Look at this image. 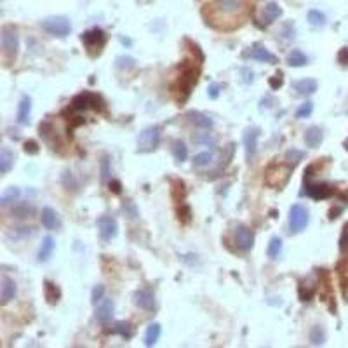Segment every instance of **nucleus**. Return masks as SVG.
Returning a JSON list of instances; mask_svg holds the SVG:
<instances>
[{"instance_id": "8fccbe9b", "label": "nucleus", "mask_w": 348, "mask_h": 348, "mask_svg": "<svg viewBox=\"0 0 348 348\" xmlns=\"http://www.w3.org/2000/svg\"><path fill=\"white\" fill-rule=\"evenodd\" d=\"M338 63L347 66L348 64V47H341L340 53H338Z\"/></svg>"}, {"instance_id": "f03ea898", "label": "nucleus", "mask_w": 348, "mask_h": 348, "mask_svg": "<svg viewBox=\"0 0 348 348\" xmlns=\"http://www.w3.org/2000/svg\"><path fill=\"white\" fill-rule=\"evenodd\" d=\"M292 167L288 166V164H270L265 171V181L267 185L274 186V188H282V186L288 183L289 179V174H291Z\"/></svg>"}, {"instance_id": "9d476101", "label": "nucleus", "mask_w": 348, "mask_h": 348, "mask_svg": "<svg viewBox=\"0 0 348 348\" xmlns=\"http://www.w3.org/2000/svg\"><path fill=\"white\" fill-rule=\"evenodd\" d=\"M98 230L103 240H112V238L117 237L118 233V225L115 221V218L112 216H101L98 218Z\"/></svg>"}, {"instance_id": "c9c22d12", "label": "nucleus", "mask_w": 348, "mask_h": 348, "mask_svg": "<svg viewBox=\"0 0 348 348\" xmlns=\"http://www.w3.org/2000/svg\"><path fill=\"white\" fill-rule=\"evenodd\" d=\"M282 252V238L281 237H272L270 242H268V249H267V254L268 258L272 259H277Z\"/></svg>"}, {"instance_id": "c85d7f7f", "label": "nucleus", "mask_w": 348, "mask_h": 348, "mask_svg": "<svg viewBox=\"0 0 348 348\" xmlns=\"http://www.w3.org/2000/svg\"><path fill=\"white\" fill-rule=\"evenodd\" d=\"M44 294H46V299L49 305H56L61 298V292H59V289H58V286L49 281L44 284Z\"/></svg>"}, {"instance_id": "4be33fe9", "label": "nucleus", "mask_w": 348, "mask_h": 348, "mask_svg": "<svg viewBox=\"0 0 348 348\" xmlns=\"http://www.w3.org/2000/svg\"><path fill=\"white\" fill-rule=\"evenodd\" d=\"M30 114H32V100L28 96H23L18 107V124L26 125L30 122Z\"/></svg>"}, {"instance_id": "1a4fd4ad", "label": "nucleus", "mask_w": 348, "mask_h": 348, "mask_svg": "<svg viewBox=\"0 0 348 348\" xmlns=\"http://www.w3.org/2000/svg\"><path fill=\"white\" fill-rule=\"evenodd\" d=\"M233 242L237 249L240 251H249L254 245V232L245 225H237L233 230Z\"/></svg>"}, {"instance_id": "9b49d317", "label": "nucleus", "mask_w": 348, "mask_h": 348, "mask_svg": "<svg viewBox=\"0 0 348 348\" xmlns=\"http://www.w3.org/2000/svg\"><path fill=\"white\" fill-rule=\"evenodd\" d=\"M197 84V71L193 66H185L181 73V78H179V93H183L181 101H185L186 98L192 93V87Z\"/></svg>"}, {"instance_id": "dca6fc26", "label": "nucleus", "mask_w": 348, "mask_h": 348, "mask_svg": "<svg viewBox=\"0 0 348 348\" xmlns=\"http://www.w3.org/2000/svg\"><path fill=\"white\" fill-rule=\"evenodd\" d=\"M319 87L315 78H301V80H294L292 82V91L299 96H310L313 94Z\"/></svg>"}, {"instance_id": "ddd939ff", "label": "nucleus", "mask_w": 348, "mask_h": 348, "mask_svg": "<svg viewBox=\"0 0 348 348\" xmlns=\"http://www.w3.org/2000/svg\"><path fill=\"white\" fill-rule=\"evenodd\" d=\"M305 193L308 197H312V199L315 200H324V199H329V197H333L334 193V188L329 185H326V183H306L305 186Z\"/></svg>"}, {"instance_id": "aec40b11", "label": "nucleus", "mask_w": 348, "mask_h": 348, "mask_svg": "<svg viewBox=\"0 0 348 348\" xmlns=\"http://www.w3.org/2000/svg\"><path fill=\"white\" fill-rule=\"evenodd\" d=\"M16 296V282L9 277L2 279V288H0V303L7 305L11 299H14Z\"/></svg>"}, {"instance_id": "39448f33", "label": "nucleus", "mask_w": 348, "mask_h": 348, "mask_svg": "<svg viewBox=\"0 0 348 348\" xmlns=\"http://www.w3.org/2000/svg\"><path fill=\"white\" fill-rule=\"evenodd\" d=\"M0 40H2V51L7 59H14L19 51V37L14 26L5 25L0 30Z\"/></svg>"}, {"instance_id": "a211bd4d", "label": "nucleus", "mask_w": 348, "mask_h": 348, "mask_svg": "<svg viewBox=\"0 0 348 348\" xmlns=\"http://www.w3.org/2000/svg\"><path fill=\"white\" fill-rule=\"evenodd\" d=\"M282 7L277 4V2H268L267 5L263 7V11H261V21H263V25H270V23H274L275 19H279L282 16Z\"/></svg>"}, {"instance_id": "f704fd0d", "label": "nucleus", "mask_w": 348, "mask_h": 348, "mask_svg": "<svg viewBox=\"0 0 348 348\" xmlns=\"http://www.w3.org/2000/svg\"><path fill=\"white\" fill-rule=\"evenodd\" d=\"M305 159V152H301V150H296V148H291L286 152V164L288 166H291L292 169H294L296 166H298L301 160Z\"/></svg>"}, {"instance_id": "2f4dec72", "label": "nucleus", "mask_w": 348, "mask_h": 348, "mask_svg": "<svg viewBox=\"0 0 348 348\" xmlns=\"http://www.w3.org/2000/svg\"><path fill=\"white\" fill-rule=\"evenodd\" d=\"M173 155L176 159V162H185L186 157H188V148H186V145L181 139H176L173 143Z\"/></svg>"}, {"instance_id": "a18cd8bd", "label": "nucleus", "mask_w": 348, "mask_h": 348, "mask_svg": "<svg viewBox=\"0 0 348 348\" xmlns=\"http://www.w3.org/2000/svg\"><path fill=\"white\" fill-rule=\"evenodd\" d=\"M268 84H270V87H272L274 91L281 89L282 85H284V77H282V73H277V75H274V77H270Z\"/></svg>"}, {"instance_id": "e433bc0d", "label": "nucleus", "mask_w": 348, "mask_h": 348, "mask_svg": "<svg viewBox=\"0 0 348 348\" xmlns=\"http://www.w3.org/2000/svg\"><path fill=\"white\" fill-rule=\"evenodd\" d=\"M185 195H186L185 183L179 181V179H174V181H173V199L179 204V202L185 200Z\"/></svg>"}, {"instance_id": "6e6552de", "label": "nucleus", "mask_w": 348, "mask_h": 348, "mask_svg": "<svg viewBox=\"0 0 348 348\" xmlns=\"http://www.w3.org/2000/svg\"><path fill=\"white\" fill-rule=\"evenodd\" d=\"M308 221L310 214L306 207H303L301 204L291 206V209H289V228H291L292 233H299L301 230H305Z\"/></svg>"}, {"instance_id": "c756f323", "label": "nucleus", "mask_w": 348, "mask_h": 348, "mask_svg": "<svg viewBox=\"0 0 348 348\" xmlns=\"http://www.w3.org/2000/svg\"><path fill=\"white\" fill-rule=\"evenodd\" d=\"M112 333L118 334V336H122L124 340H131V338L134 336V327L129 322H117L112 327Z\"/></svg>"}, {"instance_id": "473e14b6", "label": "nucleus", "mask_w": 348, "mask_h": 348, "mask_svg": "<svg viewBox=\"0 0 348 348\" xmlns=\"http://www.w3.org/2000/svg\"><path fill=\"white\" fill-rule=\"evenodd\" d=\"M35 213V207L30 202H19L18 206L12 207V216L16 218H30Z\"/></svg>"}, {"instance_id": "2eb2a0df", "label": "nucleus", "mask_w": 348, "mask_h": 348, "mask_svg": "<svg viewBox=\"0 0 348 348\" xmlns=\"http://www.w3.org/2000/svg\"><path fill=\"white\" fill-rule=\"evenodd\" d=\"M258 138H259V129L258 127L245 129V132H244V148H245V155H247V159L254 157L256 146H258Z\"/></svg>"}, {"instance_id": "a19ab883", "label": "nucleus", "mask_w": 348, "mask_h": 348, "mask_svg": "<svg viewBox=\"0 0 348 348\" xmlns=\"http://www.w3.org/2000/svg\"><path fill=\"white\" fill-rule=\"evenodd\" d=\"M313 112V103L312 101H306V103H303L301 107L296 110V118H306L310 117Z\"/></svg>"}, {"instance_id": "58836bf2", "label": "nucleus", "mask_w": 348, "mask_h": 348, "mask_svg": "<svg viewBox=\"0 0 348 348\" xmlns=\"http://www.w3.org/2000/svg\"><path fill=\"white\" fill-rule=\"evenodd\" d=\"M193 143H197V145H204V146H216V138L214 136H211L209 132H202V134H197L193 136Z\"/></svg>"}, {"instance_id": "c03bdc74", "label": "nucleus", "mask_w": 348, "mask_h": 348, "mask_svg": "<svg viewBox=\"0 0 348 348\" xmlns=\"http://www.w3.org/2000/svg\"><path fill=\"white\" fill-rule=\"evenodd\" d=\"M178 216H179V221L188 223V221L192 220V211H190L188 206H185V204L181 202V209H178Z\"/></svg>"}, {"instance_id": "09e8293b", "label": "nucleus", "mask_w": 348, "mask_h": 348, "mask_svg": "<svg viewBox=\"0 0 348 348\" xmlns=\"http://www.w3.org/2000/svg\"><path fill=\"white\" fill-rule=\"evenodd\" d=\"M220 84H216V82H213V84H209V87H207V94H209L211 100H216L218 96H220Z\"/></svg>"}, {"instance_id": "f8f14e48", "label": "nucleus", "mask_w": 348, "mask_h": 348, "mask_svg": "<svg viewBox=\"0 0 348 348\" xmlns=\"http://www.w3.org/2000/svg\"><path fill=\"white\" fill-rule=\"evenodd\" d=\"M245 58H251V59L261 61V63H270V64L279 63L277 56L272 54L270 51H268L265 46H261V44H254V46L245 53Z\"/></svg>"}, {"instance_id": "4468645a", "label": "nucleus", "mask_w": 348, "mask_h": 348, "mask_svg": "<svg viewBox=\"0 0 348 348\" xmlns=\"http://www.w3.org/2000/svg\"><path fill=\"white\" fill-rule=\"evenodd\" d=\"M134 303L141 310L152 312L155 308V294L150 289H139V291L134 292Z\"/></svg>"}, {"instance_id": "5701e85b", "label": "nucleus", "mask_w": 348, "mask_h": 348, "mask_svg": "<svg viewBox=\"0 0 348 348\" xmlns=\"http://www.w3.org/2000/svg\"><path fill=\"white\" fill-rule=\"evenodd\" d=\"M324 139V132L320 127H317V125H312L310 129H306L305 132V143L306 146H310V148H317V146L322 143Z\"/></svg>"}, {"instance_id": "a878e982", "label": "nucleus", "mask_w": 348, "mask_h": 348, "mask_svg": "<svg viewBox=\"0 0 348 348\" xmlns=\"http://www.w3.org/2000/svg\"><path fill=\"white\" fill-rule=\"evenodd\" d=\"M19 195H21V192H19L18 186H9V188H5L4 192H2V195H0V206H11L12 202H16V200L19 199Z\"/></svg>"}, {"instance_id": "393cba45", "label": "nucleus", "mask_w": 348, "mask_h": 348, "mask_svg": "<svg viewBox=\"0 0 348 348\" xmlns=\"http://www.w3.org/2000/svg\"><path fill=\"white\" fill-rule=\"evenodd\" d=\"M306 63H308V58H306V54L303 53V51L292 49L291 53L288 54V64H289V66L301 68V66H305Z\"/></svg>"}, {"instance_id": "603ef678", "label": "nucleus", "mask_w": 348, "mask_h": 348, "mask_svg": "<svg viewBox=\"0 0 348 348\" xmlns=\"http://www.w3.org/2000/svg\"><path fill=\"white\" fill-rule=\"evenodd\" d=\"M108 176H110V169H108V157H105V159L101 160V178L107 179Z\"/></svg>"}, {"instance_id": "f257e3e1", "label": "nucleus", "mask_w": 348, "mask_h": 348, "mask_svg": "<svg viewBox=\"0 0 348 348\" xmlns=\"http://www.w3.org/2000/svg\"><path fill=\"white\" fill-rule=\"evenodd\" d=\"M245 16V0H213L204 7L207 25L218 30H233Z\"/></svg>"}, {"instance_id": "de8ad7c7", "label": "nucleus", "mask_w": 348, "mask_h": 348, "mask_svg": "<svg viewBox=\"0 0 348 348\" xmlns=\"http://www.w3.org/2000/svg\"><path fill=\"white\" fill-rule=\"evenodd\" d=\"M39 150H40L39 145H37L33 139H30V141L25 143V152L28 153V155H37V153H39Z\"/></svg>"}, {"instance_id": "4c0bfd02", "label": "nucleus", "mask_w": 348, "mask_h": 348, "mask_svg": "<svg viewBox=\"0 0 348 348\" xmlns=\"http://www.w3.org/2000/svg\"><path fill=\"white\" fill-rule=\"evenodd\" d=\"M213 160H214V152H202L193 157V164H195L197 167L209 166V164H213Z\"/></svg>"}, {"instance_id": "37998d69", "label": "nucleus", "mask_w": 348, "mask_h": 348, "mask_svg": "<svg viewBox=\"0 0 348 348\" xmlns=\"http://www.w3.org/2000/svg\"><path fill=\"white\" fill-rule=\"evenodd\" d=\"M340 251L343 254L348 252V223H345L343 227V232H341V237H340Z\"/></svg>"}, {"instance_id": "864d4df0", "label": "nucleus", "mask_w": 348, "mask_h": 348, "mask_svg": "<svg viewBox=\"0 0 348 348\" xmlns=\"http://www.w3.org/2000/svg\"><path fill=\"white\" fill-rule=\"evenodd\" d=\"M110 190L114 193H120V183H118V181H110Z\"/></svg>"}, {"instance_id": "72a5a7b5", "label": "nucleus", "mask_w": 348, "mask_h": 348, "mask_svg": "<svg viewBox=\"0 0 348 348\" xmlns=\"http://www.w3.org/2000/svg\"><path fill=\"white\" fill-rule=\"evenodd\" d=\"M326 329L322 326H313L312 331H310V341L315 347H320V345L326 343Z\"/></svg>"}, {"instance_id": "bb28decb", "label": "nucleus", "mask_w": 348, "mask_h": 348, "mask_svg": "<svg viewBox=\"0 0 348 348\" xmlns=\"http://www.w3.org/2000/svg\"><path fill=\"white\" fill-rule=\"evenodd\" d=\"M160 334H162V327H160V324L153 322L148 326V329H146L145 333V345L146 347H153V345L159 341Z\"/></svg>"}, {"instance_id": "49530a36", "label": "nucleus", "mask_w": 348, "mask_h": 348, "mask_svg": "<svg viewBox=\"0 0 348 348\" xmlns=\"http://www.w3.org/2000/svg\"><path fill=\"white\" fill-rule=\"evenodd\" d=\"M63 183H64V186H66V188L68 190H77V181H75V178H73V174H71V173H68V171H66V173H64V176H63Z\"/></svg>"}, {"instance_id": "20e7f679", "label": "nucleus", "mask_w": 348, "mask_h": 348, "mask_svg": "<svg viewBox=\"0 0 348 348\" xmlns=\"http://www.w3.org/2000/svg\"><path fill=\"white\" fill-rule=\"evenodd\" d=\"M71 110L75 112H82V110H96V112H103L105 110V101L100 94L94 93H80L73 98L71 101Z\"/></svg>"}, {"instance_id": "b1692460", "label": "nucleus", "mask_w": 348, "mask_h": 348, "mask_svg": "<svg viewBox=\"0 0 348 348\" xmlns=\"http://www.w3.org/2000/svg\"><path fill=\"white\" fill-rule=\"evenodd\" d=\"M14 160H16L14 153L7 146H4V148L0 150V174H7L11 171V167L14 166Z\"/></svg>"}, {"instance_id": "6ab92c4d", "label": "nucleus", "mask_w": 348, "mask_h": 348, "mask_svg": "<svg viewBox=\"0 0 348 348\" xmlns=\"http://www.w3.org/2000/svg\"><path fill=\"white\" fill-rule=\"evenodd\" d=\"M186 118L192 122L195 127H200V129H211L214 125L213 118H209L206 114L202 112H197V110H190L186 112Z\"/></svg>"}, {"instance_id": "423d86ee", "label": "nucleus", "mask_w": 348, "mask_h": 348, "mask_svg": "<svg viewBox=\"0 0 348 348\" xmlns=\"http://www.w3.org/2000/svg\"><path fill=\"white\" fill-rule=\"evenodd\" d=\"M40 26L47 33L56 37H66L71 32V23L66 16H49V18L40 21Z\"/></svg>"}, {"instance_id": "412c9836", "label": "nucleus", "mask_w": 348, "mask_h": 348, "mask_svg": "<svg viewBox=\"0 0 348 348\" xmlns=\"http://www.w3.org/2000/svg\"><path fill=\"white\" fill-rule=\"evenodd\" d=\"M40 221L42 225L47 228V230H54V228H59L61 227V221H59V216L54 209L51 207H44L42 209V214H40Z\"/></svg>"}, {"instance_id": "79ce46f5", "label": "nucleus", "mask_w": 348, "mask_h": 348, "mask_svg": "<svg viewBox=\"0 0 348 348\" xmlns=\"http://www.w3.org/2000/svg\"><path fill=\"white\" fill-rule=\"evenodd\" d=\"M103 296H105V288L103 286H96V288L93 289V292H91V303H93V305H98V303L105 299Z\"/></svg>"}, {"instance_id": "0eeeda50", "label": "nucleus", "mask_w": 348, "mask_h": 348, "mask_svg": "<svg viewBox=\"0 0 348 348\" xmlns=\"http://www.w3.org/2000/svg\"><path fill=\"white\" fill-rule=\"evenodd\" d=\"M160 143V127L159 125H148L138 136V152L148 153L159 146Z\"/></svg>"}, {"instance_id": "cd10ccee", "label": "nucleus", "mask_w": 348, "mask_h": 348, "mask_svg": "<svg viewBox=\"0 0 348 348\" xmlns=\"http://www.w3.org/2000/svg\"><path fill=\"white\" fill-rule=\"evenodd\" d=\"M54 238L51 237V235H47V237H44L42 240V245H40L39 249V261H47V259L51 258V254H53L54 251Z\"/></svg>"}, {"instance_id": "ea45409f", "label": "nucleus", "mask_w": 348, "mask_h": 348, "mask_svg": "<svg viewBox=\"0 0 348 348\" xmlns=\"http://www.w3.org/2000/svg\"><path fill=\"white\" fill-rule=\"evenodd\" d=\"M115 66L118 70H129V68H134L136 66V59L131 56H118L115 59Z\"/></svg>"}, {"instance_id": "7c9ffc66", "label": "nucleus", "mask_w": 348, "mask_h": 348, "mask_svg": "<svg viewBox=\"0 0 348 348\" xmlns=\"http://www.w3.org/2000/svg\"><path fill=\"white\" fill-rule=\"evenodd\" d=\"M306 19H308V23L313 26V28H322V26H326L327 23V18L324 12L317 11V9H312V11H308V14H306Z\"/></svg>"}, {"instance_id": "5fc2aeb1", "label": "nucleus", "mask_w": 348, "mask_h": 348, "mask_svg": "<svg viewBox=\"0 0 348 348\" xmlns=\"http://www.w3.org/2000/svg\"><path fill=\"white\" fill-rule=\"evenodd\" d=\"M345 148H347V152H348V139L345 141Z\"/></svg>"}, {"instance_id": "7ed1b4c3", "label": "nucleus", "mask_w": 348, "mask_h": 348, "mask_svg": "<svg viewBox=\"0 0 348 348\" xmlns=\"http://www.w3.org/2000/svg\"><path fill=\"white\" fill-rule=\"evenodd\" d=\"M80 40L84 42L85 49L91 56H96L103 51V47L107 46V33L103 32L101 28H93V30H87L80 35Z\"/></svg>"}, {"instance_id": "f3484780", "label": "nucleus", "mask_w": 348, "mask_h": 348, "mask_svg": "<svg viewBox=\"0 0 348 348\" xmlns=\"http://www.w3.org/2000/svg\"><path fill=\"white\" fill-rule=\"evenodd\" d=\"M114 310H115V303L112 301V299H103V301H100L96 306V319L100 320L101 324L110 322L112 317H114Z\"/></svg>"}, {"instance_id": "3c124183", "label": "nucleus", "mask_w": 348, "mask_h": 348, "mask_svg": "<svg viewBox=\"0 0 348 348\" xmlns=\"http://www.w3.org/2000/svg\"><path fill=\"white\" fill-rule=\"evenodd\" d=\"M124 211L129 214V218H136V216H138V211H136V206L131 202V200H129V202H125Z\"/></svg>"}]
</instances>
